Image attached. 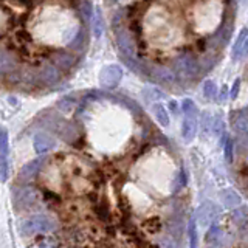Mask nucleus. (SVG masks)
I'll return each mask as SVG.
<instances>
[{"mask_svg": "<svg viewBox=\"0 0 248 248\" xmlns=\"http://www.w3.org/2000/svg\"><path fill=\"white\" fill-rule=\"evenodd\" d=\"M217 93H219V90H217L216 82H213V81H205V84H203V95L208 99H214L217 96Z\"/></svg>", "mask_w": 248, "mask_h": 248, "instance_id": "nucleus-14", "label": "nucleus"}, {"mask_svg": "<svg viewBox=\"0 0 248 248\" xmlns=\"http://www.w3.org/2000/svg\"><path fill=\"white\" fill-rule=\"evenodd\" d=\"M237 92H239V81H236L234 85H232V92H231V98L232 99L237 96Z\"/></svg>", "mask_w": 248, "mask_h": 248, "instance_id": "nucleus-19", "label": "nucleus"}, {"mask_svg": "<svg viewBox=\"0 0 248 248\" xmlns=\"http://www.w3.org/2000/svg\"><path fill=\"white\" fill-rule=\"evenodd\" d=\"M231 155H232V147H231V140H227V146H225V157L228 161H231Z\"/></svg>", "mask_w": 248, "mask_h": 248, "instance_id": "nucleus-18", "label": "nucleus"}, {"mask_svg": "<svg viewBox=\"0 0 248 248\" xmlns=\"http://www.w3.org/2000/svg\"><path fill=\"white\" fill-rule=\"evenodd\" d=\"M46 239H48V240H45V237H39V239H37V242L33 244V245H36V247H59V245H61V244L56 242V240H54V237H51V236H46Z\"/></svg>", "mask_w": 248, "mask_h": 248, "instance_id": "nucleus-16", "label": "nucleus"}, {"mask_svg": "<svg viewBox=\"0 0 248 248\" xmlns=\"http://www.w3.org/2000/svg\"><path fill=\"white\" fill-rule=\"evenodd\" d=\"M152 113L155 116V120L158 121L160 126L166 127L169 126V113L165 107H163V104H154L152 106Z\"/></svg>", "mask_w": 248, "mask_h": 248, "instance_id": "nucleus-10", "label": "nucleus"}, {"mask_svg": "<svg viewBox=\"0 0 248 248\" xmlns=\"http://www.w3.org/2000/svg\"><path fill=\"white\" fill-rule=\"evenodd\" d=\"M53 230H54L53 222L44 214L34 216L33 219L27 220L25 225H23V228H22V231L25 232V234H28V236L37 234V232H50Z\"/></svg>", "mask_w": 248, "mask_h": 248, "instance_id": "nucleus-4", "label": "nucleus"}, {"mask_svg": "<svg viewBox=\"0 0 248 248\" xmlns=\"http://www.w3.org/2000/svg\"><path fill=\"white\" fill-rule=\"evenodd\" d=\"M220 199L223 202V205L225 206H228V208H232V206H237L239 205V196L237 194L232 191V189H225L222 194H220Z\"/></svg>", "mask_w": 248, "mask_h": 248, "instance_id": "nucleus-11", "label": "nucleus"}, {"mask_svg": "<svg viewBox=\"0 0 248 248\" xmlns=\"http://www.w3.org/2000/svg\"><path fill=\"white\" fill-rule=\"evenodd\" d=\"M245 54H247V30L244 28L240 31L234 46H232V58L240 59V58H244Z\"/></svg>", "mask_w": 248, "mask_h": 248, "instance_id": "nucleus-7", "label": "nucleus"}, {"mask_svg": "<svg viewBox=\"0 0 248 248\" xmlns=\"http://www.w3.org/2000/svg\"><path fill=\"white\" fill-rule=\"evenodd\" d=\"M188 237L191 240V247H196L197 245V225H196V219H194V217L188 223Z\"/></svg>", "mask_w": 248, "mask_h": 248, "instance_id": "nucleus-15", "label": "nucleus"}, {"mask_svg": "<svg viewBox=\"0 0 248 248\" xmlns=\"http://www.w3.org/2000/svg\"><path fill=\"white\" fill-rule=\"evenodd\" d=\"M216 216H217V208L214 203H209V202L202 203L200 208L197 209V222L200 223V227H209L216 219Z\"/></svg>", "mask_w": 248, "mask_h": 248, "instance_id": "nucleus-5", "label": "nucleus"}, {"mask_svg": "<svg viewBox=\"0 0 248 248\" xmlns=\"http://www.w3.org/2000/svg\"><path fill=\"white\" fill-rule=\"evenodd\" d=\"M143 96H144V99L147 101V103H154V101H158L161 98H165V95H163V93L160 90H157V89H144L143 90Z\"/></svg>", "mask_w": 248, "mask_h": 248, "instance_id": "nucleus-13", "label": "nucleus"}, {"mask_svg": "<svg viewBox=\"0 0 248 248\" xmlns=\"http://www.w3.org/2000/svg\"><path fill=\"white\" fill-rule=\"evenodd\" d=\"M123 78V70L120 65H106L99 72V85L104 90H112L120 84Z\"/></svg>", "mask_w": 248, "mask_h": 248, "instance_id": "nucleus-3", "label": "nucleus"}, {"mask_svg": "<svg viewBox=\"0 0 248 248\" xmlns=\"http://www.w3.org/2000/svg\"><path fill=\"white\" fill-rule=\"evenodd\" d=\"M10 177V135L5 127H0V180Z\"/></svg>", "mask_w": 248, "mask_h": 248, "instance_id": "nucleus-2", "label": "nucleus"}, {"mask_svg": "<svg viewBox=\"0 0 248 248\" xmlns=\"http://www.w3.org/2000/svg\"><path fill=\"white\" fill-rule=\"evenodd\" d=\"M93 23H95V37H99L101 33H103V20H101V13L98 11L96 16H95V20H93Z\"/></svg>", "mask_w": 248, "mask_h": 248, "instance_id": "nucleus-17", "label": "nucleus"}, {"mask_svg": "<svg viewBox=\"0 0 248 248\" xmlns=\"http://www.w3.org/2000/svg\"><path fill=\"white\" fill-rule=\"evenodd\" d=\"M247 126H248V124H247V110H245V108H242V110L237 113V118L234 121V127H236L237 132H242V134H245Z\"/></svg>", "mask_w": 248, "mask_h": 248, "instance_id": "nucleus-12", "label": "nucleus"}, {"mask_svg": "<svg viewBox=\"0 0 248 248\" xmlns=\"http://www.w3.org/2000/svg\"><path fill=\"white\" fill-rule=\"evenodd\" d=\"M183 126H182V135L185 141H192V138L196 137L197 132V107L194 104L192 99H185L183 104Z\"/></svg>", "mask_w": 248, "mask_h": 248, "instance_id": "nucleus-1", "label": "nucleus"}, {"mask_svg": "<svg viewBox=\"0 0 248 248\" xmlns=\"http://www.w3.org/2000/svg\"><path fill=\"white\" fill-rule=\"evenodd\" d=\"M33 146H34V151L37 154H45L56 146V141H54V138L51 135L45 134V132H39V134L34 135Z\"/></svg>", "mask_w": 248, "mask_h": 248, "instance_id": "nucleus-6", "label": "nucleus"}, {"mask_svg": "<svg viewBox=\"0 0 248 248\" xmlns=\"http://www.w3.org/2000/svg\"><path fill=\"white\" fill-rule=\"evenodd\" d=\"M41 165H42V158L41 160H33V161L27 163V165L20 169L19 178H20V180H28V178H31L33 175L37 174V170H39V168H41Z\"/></svg>", "mask_w": 248, "mask_h": 248, "instance_id": "nucleus-8", "label": "nucleus"}, {"mask_svg": "<svg viewBox=\"0 0 248 248\" xmlns=\"http://www.w3.org/2000/svg\"><path fill=\"white\" fill-rule=\"evenodd\" d=\"M34 200H36V194L31 188H23L16 194V203L17 205L28 206L31 203H34Z\"/></svg>", "mask_w": 248, "mask_h": 248, "instance_id": "nucleus-9", "label": "nucleus"}]
</instances>
